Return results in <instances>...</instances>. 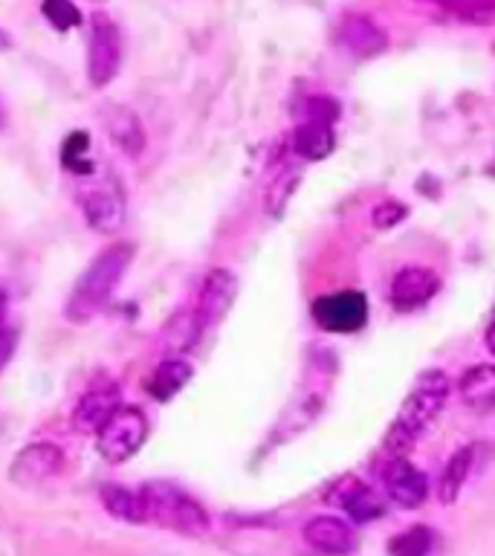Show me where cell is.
<instances>
[{"instance_id": "1", "label": "cell", "mask_w": 495, "mask_h": 556, "mask_svg": "<svg viewBox=\"0 0 495 556\" xmlns=\"http://www.w3.org/2000/svg\"><path fill=\"white\" fill-rule=\"evenodd\" d=\"M134 244L131 241H116L108 250H102L87 267L84 273L76 278L67 305H64V316L73 325H84L90 319H96L105 307H108L110 296L116 293L119 281L125 278L131 261H134Z\"/></svg>"}, {"instance_id": "2", "label": "cell", "mask_w": 495, "mask_h": 556, "mask_svg": "<svg viewBox=\"0 0 495 556\" xmlns=\"http://www.w3.org/2000/svg\"><path fill=\"white\" fill-rule=\"evenodd\" d=\"M449 389H452L449 377L443 371H438V368H429V371H423L414 380L409 397L403 400L394 423L385 432V452L391 458H406L412 452L417 441H420V435L435 423L440 409L446 406Z\"/></svg>"}, {"instance_id": "3", "label": "cell", "mask_w": 495, "mask_h": 556, "mask_svg": "<svg viewBox=\"0 0 495 556\" xmlns=\"http://www.w3.org/2000/svg\"><path fill=\"white\" fill-rule=\"evenodd\" d=\"M142 499H145L148 522H154L160 528L177 530L186 536H203L209 530V516L200 507V501H194L189 493H183L174 484L151 481L142 487Z\"/></svg>"}, {"instance_id": "4", "label": "cell", "mask_w": 495, "mask_h": 556, "mask_svg": "<svg viewBox=\"0 0 495 556\" xmlns=\"http://www.w3.org/2000/svg\"><path fill=\"white\" fill-rule=\"evenodd\" d=\"M148 438V417L137 406H119L113 415L105 420V426L96 432V446L99 455L108 464H125L134 458L139 446Z\"/></svg>"}, {"instance_id": "5", "label": "cell", "mask_w": 495, "mask_h": 556, "mask_svg": "<svg viewBox=\"0 0 495 556\" xmlns=\"http://www.w3.org/2000/svg\"><path fill=\"white\" fill-rule=\"evenodd\" d=\"M336 113H339V105L333 99H325V96L307 99V113L299 122V128L293 131V151L302 160L307 163L325 160L336 148V134H333Z\"/></svg>"}, {"instance_id": "6", "label": "cell", "mask_w": 495, "mask_h": 556, "mask_svg": "<svg viewBox=\"0 0 495 556\" xmlns=\"http://www.w3.org/2000/svg\"><path fill=\"white\" fill-rule=\"evenodd\" d=\"M122 64V32L116 21L96 12L90 18V47H87V79L93 87H108Z\"/></svg>"}, {"instance_id": "7", "label": "cell", "mask_w": 495, "mask_h": 556, "mask_svg": "<svg viewBox=\"0 0 495 556\" xmlns=\"http://www.w3.org/2000/svg\"><path fill=\"white\" fill-rule=\"evenodd\" d=\"M93 186H84L79 192V206H82V215L87 226L93 232H102V235H110V232H119L122 223H125V197L119 192L116 180L110 174H102L96 177L87 174Z\"/></svg>"}, {"instance_id": "8", "label": "cell", "mask_w": 495, "mask_h": 556, "mask_svg": "<svg viewBox=\"0 0 495 556\" xmlns=\"http://www.w3.org/2000/svg\"><path fill=\"white\" fill-rule=\"evenodd\" d=\"M235 296H238V278H235V273H229L223 267L206 273L192 310V322L197 336H203L206 331H212L215 325L223 322V316L229 313Z\"/></svg>"}, {"instance_id": "9", "label": "cell", "mask_w": 495, "mask_h": 556, "mask_svg": "<svg viewBox=\"0 0 495 556\" xmlns=\"http://www.w3.org/2000/svg\"><path fill=\"white\" fill-rule=\"evenodd\" d=\"M313 319L322 331L330 334H354L368 322V299L359 290H342L319 296L313 302Z\"/></svg>"}, {"instance_id": "10", "label": "cell", "mask_w": 495, "mask_h": 556, "mask_svg": "<svg viewBox=\"0 0 495 556\" xmlns=\"http://www.w3.org/2000/svg\"><path fill=\"white\" fill-rule=\"evenodd\" d=\"M64 470V452L55 444H29L24 446L9 467V481L18 487H38Z\"/></svg>"}, {"instance_id": "11", "label": "cell", "mask_w": 495, "mask_h": 556, "mask_svg": "<svg viewBox=\"0 0 495 556\" xmlns=\"http://www.w3.org/2000/svg\"><path fill=\"white\" fill-rule=\"evenodd\" d=\"M328 501L342 507L348 513V519H354L357 525H365V522H374V519L385 516L383 496L354 475H345L342 481H336V487L328 493Z\"/></svg>"}, {"instance_id": "12", "label": "cell", "mask_w": 495, "mask_h": 556, "mask_svg": "<svg viewBox=\"0 0 495 556\" xmlns=\"http://www.w3.org/2000/svg\"><path fill=\"white\" fill-rule=\"evenodd\" d=\"M336 41L339 47L354 58H374L383 56L388 50V35L385 29L371 21L368 15H345L336 27Z\"/></svg>"}, {"instance_id": "13", "label": "cell", "mask_w": 495, "mask_h": 556, "mask_svg": "<svg viewBox=\"0 0 495 556\" xmlns=\"http://www.w3.org/2000/svg\"><path fill=\"white\" fill-rule=\"evenodd\" d=\"M385 496L400 507H420L429 496V478L406 458H391L383 467Z\"/></svg>"}, {"instance_id": "14", "label": "cell", "mask_w": 495, "mask_h": 556, "mask_svg": "<svg viewBox=\"0 0 495 556\" xmlns=\"http://www.w3.org/2000/svg\"><path fill=\"white\" fill-rule=\"evenodd\" d=\"M116 409H119V386L110 383V380H102V383H96V386H90L84 391L82 400L76 403L73 429H79L84 435H90V432L96 435Z\"/></svg>"}, {"instance_id": "15", "label": "cell", "mask_w": 495, "mask_h": 556, "mask_svg": "<svg viewBox=\"0 0 495 556\" xmlns=\"http://www.w3.org/2000/svg\"><path fill=\"white\" fill-rule=\"evenodd\" d=\"M304 542L325 556H348L357 548V536L348 522L336 516H316L304 525Z\"/></svg>"}, {"instance_id": "16", "label": "cell", "mask_w": 495, "mask_h": 556, "mask_svg": "<svg viewBox=\"0 0 495 556\" xmlns=\"http://www.w3.org/2000/svg\"><path fill=\"white\" fill-rule=\"evenodd\" d=\"M440 290V278L429 267H403L391 281V302L397 310L426 305Z\"/></svg>"}, {"instance_id": "17", "label": "cell", "mask_w": 495, "mask_h": 556, "mask_svg": "<svg viewBox=\"0 0 495 556\" xmlns=\"http://www.w3.org/2000/svg\"><path fill=\"white\" fill-rule=\"evenodd\" d=\"M102 122H105V131L108 137L116 142V148L125 154V157H139L142 148H145V128L139 122V116L125 105H108L102 111Z\"/></svg>"}, {"instance_id": "18", "label": "cell", "mask_w": 495, "mask_h": 556, "mask_svg": "<svg viewBox=\"0 0 495 556\" xmlns=\"http://www.w3.org/2000/svg\"><path fill=\"white\" fill-rule=\"evenodd\" d=\"M458 391L472 412H478V415L495 412V365L484 362V365L467 368L458 383Z\"/></svg>"}, {"instance_id": "19", "label": "cell", "mask_w": 495, "mask_h": 556, "mask_svg": "<svg viewBox=\"0 0 495 556\" xmlns=\"http://www.w3.org/2000/svg\"><path fill=\"white\" fill-rule=\"evenodd\" d=\"M99 499H102L110 516H116V519H122L128 525H145L148 522L142 490H128V487H119V484H108V487H102Z\"/></svg>"}, {"instance_id": "20", "label": "cell", "mask_w": 495, "mask_h": 556, "mask_svg": "<svg viewBox=\"0 0 495 556\" xmlns=\"http://www.w3.org/2000/svg\"><path fill=\"white\" fill-rule=\"evenodd\" d=\"M192 374V365L186 360H165L154 368V374L148 377L145 389H148V394H151L154 400L165 403V400H171L177 391L192 380Z\"/></svg>"}, {"instance_id": "21", "label": "cell", "mask_w": 495, "mask_h": 556, "mask_svg": "<svg viewBox=\"0 0 495 556\" xmlns=\"http://www.w3.org/2000/svg\"><path fill=\"white\" fill-rule=\"evenodd\" d=\"M472 461H475V449L472 446H461L443 467L438 481V499L440 504H455L464 484H467L469 473H472Z\"/></svg>"}, {"instance_id": "22", "label": "cell", "mask_w": 495, "mask_h": 556, "mask_svg": "<svg viewBox=\"0 0 495 556\" xmlns=\"http://www.w3.org/2000/svg\"><path fill=\"white\" fill-rule=\"evenodd\" d=\"M435 545V533L423 525L409 528L406 533H397L391 542H388V554L391 556H429Z\"/></svg>"}, {"instance_id": "23", "label": "cell", "mask_w": 495, "mask_h": 556, "mask_svg": "<svg viewBox=\"0 0 495 556\" xmlns=\"http://www.w3.org/2000/svg\"><path fill=\"white\" fill-rule=\"evenodd\" d=\"M452 15H458L467 24H495V0H438Z\"/></svg>"}, {"instance_id": "24", "label": "cell", "mask_w": 495, "mask_h": 556, "mask_svg": "<svg viewBox=\"0 0 495 556\" xmlns=\"http://www.w3.org/2000/svg\"><path fill=\"white\" fill-rule=\"evenodd\" d=\"M296 186H299V174L284 168V171L275 177L273 183L267 186V195H264V206H267V212H270V215H281V212L287 209V200H290L293 192H296Z\"/></svg>"}, {"instance_id": "25", "label": "cell", "mask_w": 495, "mask_h": 556, "mask_svg": "<svg viewBox=\"0 0 495 556\" xmlns=\"http://www.w3.org/2000/svg\"><path fill=\"white\" fill-rule=\"evenodd\" d=\"M41 12L58 32L82 27V12L73 0H41Z\"/></svg>"}, {"instance_id": "26", "label": "cell", "mask_w": 495, "mask_h": 556, "mask_svg": "<svg viewBox=\"0 0 495 556\" xmlns=\"http://www.w3.org/2000/svg\"><path fill=\"white\" fill-rule=\"evenodd\" d=\"M409 215V209L403 206V203H397V200H388V203H380L377 209H374V215H371V221L377 229H391V226H397V223L403 221Z\"/></svg>"}, {"instance_id": "27", "label": "cell", "mask_w": 495, "mask_h": 556, "mask_svg": "<svg viewBox=\"0 0 495 556\" xmlns=\"http://www.w3.org/2000/svg\"><path fill=\"white\" fill-rule=\"evenodd\" d=\"M12 351H15V334H9V331H0V368L9 362Z\"/></svg>"}, {"instance_id": "28", "label": "cell", "mask_w": 495, "mask_h": 556, "mask_svg": "<svg viewBox=\"0 0 495 556\" xmlns=\"http://www.w3.org/2000/svg\"><path fill=\"white\" fill-rule=\"evenodd\" d=\"M484 339H487V351L495 357V307L493 313H490V322H487V334H484Z\"/></svg>"}, {"instance_id": "29", "label": "cell", "mask_w": 495, "mask_h": 556, "mask_svg": "<svg viewBox=\"0 0 495 556\" xmlns=\"http://www.w3.org/2000/svg\"><path fill=\"white\" fill-rule=\"evenodd\" d=\"M9 47H12V35L0 27V50H9Z\"/></svg>"}, {"instance_id": "30", "label": "cell", "mask_w": 495, "mask_h": 556, "mask_svg": "<svg viewBox=\"0 0 495 556\" xmlns=\"http://www.w3.org/2000/svg\"><path fill=\"white\" fill-rule=\"evenodd\" d=\"M6 128V108H3V102H0V131Z\"/></svg>"}, {"instance_id": "31", "label": "cell", "mask_w": 495, "mask_h": 556, "mask_svg": "<svg viewBox=\"0 0 495 556\" xmlns=\"http://www.w3.org/2000/svg\"><path fill=\"white\" fill-rule=\"evenodd\" d=\"M3 313H6V293L0 290V316H3Z\"/></svg>"}, {"instance_id": "32", "label": "cell", "mask_w": 495, "mask_h": 556, "mask_svg": "<svg viewBox=\"0 0 495 556\" xmlns=\"http://www.w3.org/2000/svg\"><path fill=\"white\" fill-rule=\"evenodd\" d=\"M96 3H105V0H96Z\"/></svg>"}]
</instances>
